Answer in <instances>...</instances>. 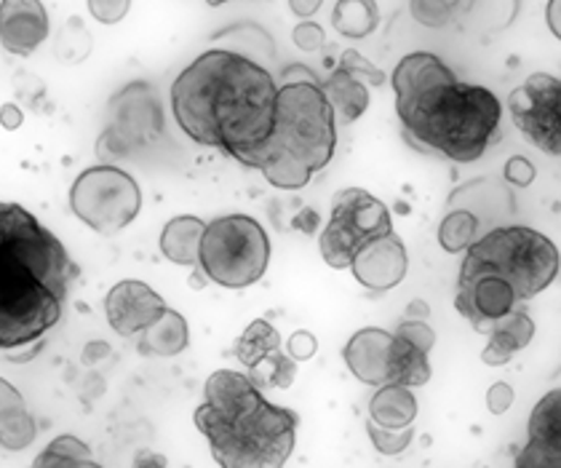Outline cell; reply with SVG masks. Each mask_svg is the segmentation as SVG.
<instances>
[{
  "label": "cell",
  "mask_w": 561,
  "mask_h": 468,
  "mask_svg": "<svg viewBox=\"0 0 561 468\" xmlns=\"http://www.w3.org/2000/svg\"><path fill=\"white\" fill-rule=\"evenodd\" d=\"M276 91L271 72L254 59L209 48L176 76L172 111L193 142L247 163L271 132Z\"/></svg>",
  "instance_id": "6da1fadb"
},
{
  "label": "cell",
  "mask_w": 561,
  "mask_h": 468,
  "mask_svg": "<svg viewBox=\"0 0 561 468\" xmlns=\"http://www.w3.org/2000/svg\"><path fill=\"white\" fill-rule=\"evenodd\" d=\"M396 113L414 150L473 163L500 139V100L490 89L457 81L431 52H414L393 72Z\"/></svg>",
  "instance_id": "7a4b0ae2"
},
{
  "label": "cell",
  "mask_w": 561,
  "mask_h": 468,
  "mask_svg": "<svg viewBox=\"0 0 561 468\" xmlns=\"http://www.w3.org/2000/svg\"><path fill=\"white\" fill-rule=\"evenodd\" d=\"M78 267L33 212L0 201V351L38 343L59 324Z\"/></svg>",
  "instance_id": "3957f363"
},
{
  "label": "cell",
  "mask_w": 561,
  "mask_h": 468,
  "mask_svg": "<svg viewBox=\"0 0 561 468\" xmlns=\"http://www.w3.org/2000/svg\"><path fill=\"white\" fill-rule=\"evenodd\" d=\"M195 425L222 468H278L295 453L297 415L262 397L249 375L219 369L206 380Z\"/></svg>",
  "instance_id": "277c9868"
},
{
  "label": "cell",
  "mask_w": 561,
  "mask_h": 468,
  "mask_svg": "<svg viewBox=\"0 0 561 468\" xmlns=\"http://www.w3.org/2000/svg\"><path fill=\"white\" fill-rule=\"evenodd\" d=\"M337 121L319 81H280L273 126L243 167L260 169L280 191H300L332 161Z\"/></svg>",
  "instance_id": "5b68a950"
},
{
  "label": "cell",
  "mask_w": 561,
  "mask_h": 468,
  "mask_svg": "<svg viewBox=\"0 0 561 468\" xmlns=\"http://www.w3.org/2000/svg\"><path fill=\"white\" fill-rule=\"evenodd\" d=\"M466 258L503 276L522 303L551 287L561 267L557 244L524 225L490 228L466 249Z\"/></svg>",
  "instance_id": "8992f818"
},
{
  "label": "cell",
  "mask_w": 561,
  "mask_h": 468,
  "mask_svg": "<svg viewBox=\"0 0 561 468\" xmlns=\"http://www.w3.org/2000/svg\"><path fill=\"white\" fill-rule=\"evenodd\" d=\"M267 263H271V239L254 217H217L204 228L198 267L219 287H252L265 276Z\"/></svg>",
  "instance_id": "52a82bcc"
},
{
  "label": "cell",
  "mask_w": 561,
  "mask_h": 468,
  "mask_svg": "<svg viewBox=\"0 0 561 468\" xmlns=\"http://www.w3.org/2000/svg\"><path fill=\"white\" fill-rule=\"evenodd\" d=\"M142 206L137 180L118 167H91L72 182L70 209L96 233H118L134 222Z\"/></svg>",
  "instance_id": "ba28073f"
},
{
  "label": "cell",
  "mask_w": 561,
  "mask_h": 468,
  "mask_svg": "<svg viewBox=\"0 0 561 468\" xmlns=\"http://www.w3.org/2000/svg\"><path fill=\"white\" fill-rule=\"evenodd\" d=\"M393 233V220H390L388 206L375 198L364 187H345L334 196L332 220L321 233V254L327 265L351 267L353 254L371 239Z\"/></svg>",
  "instance_id": "9c48e42d"
},
{
  "label": "cell",
  "mask_w": 561,
  "mask_h": 468,
  "mask_svg": "<svg viewBox=\"0 0 561 468\" xmlns=\"http://www.w3.org/2000/svg\"><path fill=\"white\" fill-rule=\"evenodd\" d=\"M511 118L527 142L546 156H561V81L548 72H535L508 96Z\"/></svg>",
  "instance_id": "30bf717a"
},
{
  "label": "cell",
  "mask_w": 561,
  "mask_h": 468,
  "mask_svg": "<svg viewBox=\"0 0 561 468\" xmlns=\"http://www.w3.org/2000/svg\"><path fill=\"white\" fill-rule=\"evenodd\" d=\"M455 306L462 319L471 321L476 332L486 334L495 321L516 311V308H524V303L518 300L516 289L503 276L466 258L460 267V278H457Z\"/></svg>",
  "instance_id": "8fae6325"
},
{
  "label": "cell",
  "mask_w": 561,
  "mask_h": 468,
  "mask_svg": "<svg viewBox=\"0 0 561 468\" xmlns=\"http://www.w3.org/2000/svg\"><path fill=\"white\" fill-rule=\"evenodd\" d=\"M163 132L161 105L148 83H131L110 102V126L102 137L100 150H113V156H126L137 145L150 142Z\"/></svg>",
  "instance_id": "7c38bea8"
},
{
  "label": "cell",
  "mask_w": 561,
  "mask_h": 468,
  "mask_svg": "<svg viewBox=\"0 0 561 468\" xmlns=\"http://www.w3.org/2000/svg\"><path fill=\"white\" fill-rule=\"evenodd\" d=\"M233 354L249 369L254 386L260 388H291L297 378V362L280 351V334L265 319H254L243 330L241 338L236 340Z\"/></svg>",
  "instance_id": "4fadbf2b"
},
{
  "label": "cell",
  "mask_w": 561,
  "mask_h": 468,
  "mask_svg": "<svg viewBox=\"0 0 561 468\" xmlns=\"http://www.w3.org/2000/svg\"><path fill=\"white\" fill-rule=\"evenodd\" d=\"M351 267L362 287L371 292H388L404 282L410 258H407V249L399 236L388 233L380 236V239H371L369 244L358 249L353 254Z\"/></svg>",
  "instance_id": "5bb4252c"
},
{
  "label": "cell",
  "mask_w": 561,
  "mask_h": 468,
  "mask_svg": "<svg viewBox=\"0 0 561 468\" xmlns=\"http://www.w3.org/2000/svg\"><path fill=\"white\" fill-rule=\"evenodd\" d=\"M163 311H167L163 297L158 295V292H152L145 282H137V278H126V282L115 284L105 300L110 327H113L121 338L139 334Z\"/></svg>",
  "instance_id": "9a60e30c"
},
{
  "label": "cell",
  "mask_w": 561,
  "mask_h": 468,
  "mask_svg": "<svg viewBox=\"0 0 561 468\" xmlns=\"http://www.w3.org/2000/svg\"><path fill=\"white\" fill-rule=\"evenodd\" d=\"M48 38V14L41 0H0V44L9 54L30 57Z\"/></svg>",
  "instance_id": "2e32d148"
},
{
  "label": "cell",
  "mask_w": 561,
  "mask_h": 468,
  "mask_svg": "<svg viewBox=\"0 0 561 468\" xmlns=\"http://www.w3.org/2000/svg\"><path fill=\"white\" fill-rule=\"evenodd\" d=\"M561 391L553 388L538 401L529 418V445L516 455V466L559 468L561 466Z\"/></svg>",
  "instance_id": "e0dca14e"
},
{
  "label": "cell",
  "mask_w": 561,
  "mask_h": 468,
  "mask_svg": "<svg viewBox=\"0 0 561 468\" xmlns=\"http://www.w3.org/2000/svg\"><path fill=\"white\" fill-rule=\"evenodd\" d=\"M390 345H393V334L377 327L356 332L343 349V358L353 378H358L367 386H388L390 375Z\"/></svg>",
  "instance_id": "ac0fdd59"
},
{
  "label": "cell",
  "mask_w": 561,
  "mask_h": 468,
  "mask_svg": "<svg viewBox=\"0 0 561 468\" xmlns=\"http://www.w3.org/2000/svg\"><path fill=\"white\" fill-rule=\"evenodd\" d=\"M490 334V343L481 351V362L490 364V367H503L514 358L518 351L527 349L535 338V321L529 319V313L524 308H516L508 316L495 321Z\"/></svg>",
  "instance_id": "d6986e66"
},
{
  "label": "cell",
  "mask_w": 561,
  "mask_h": 468,
  "mask_svg": "<svg viewBox=\"0 0 561 468\" xmlns=\"http://www.w3.org/2000/svg\"><path fill=\"white\" fill-rule=\"evenodd\" d=\"M35 434H38V429H35L22 393L9 380L0 378V445L11 453H20V449L33 445Z\"/></svg>",
  "instance_id": "ffe728a7"
},
{
  "label": "cell",
  "mask_w": 561,
  "mask_h": 468,
  "mask_svg": "<svg viewBox=\"0 0 561 468\" xmlns=\"http://www.w3.org/2000/svg\"><path fill=\"white\" fill-rule=\"evenodd\" d=\"M329 107H332L334 121L347 126L353 121L362 118L369 107V87L358 78H353L351 72H345L343 67L332 72L324 83H321Z\"/></svg>",
  "instance_id": "44dd1931"
},
{
  "label": "cell",
  "mask_w": 561,
  "mask_h": 468,
  "mask_svg": "<svg viewBox=\"0 0 561 468\" xmlns=\"http://www.w3.org/2000/svg\"><path fill=\"white\" fill-rule=\"evenodd\" d=\"M191 343L185 316L167 308L150 327H145L139 338V354L142 356H176Z\"/></svg>",
  "instance_id": "7402d4cb"
},
{
  "label": "cell",
  "mask_w": 561,
  "mask_h": 468,
  "mask_svg": "<svg viewBox=\"0 0 561 468\" xmlns=\"http://www.w3.org/2000/svg\"><path fill=\"white\" fill-rule=\"evenodd\" d=\"M206 222L201 217L180 215L167 222L161 233V252L163 258L172 260L176 265L198 267L201 239H204Z\"/></svg>",
  "instance_id": "603a6c76"
},
{
  "label": "cell",
  "mask_w": 561,
  "mask_h": 468,
  "mask_svg": "<svg viewBox=\"0 0 561 468\" xmlns=\"http://www.w3.org/2000/svg\"><path fill=\"white\" fill-rule=\"evenodd\" d=\"M417 418V399L407 386H380L369 401V421L382 429H407Z\"/></svg>",
  "instance_id": "cb8c5ba5"
},
{
  "label": "cell",
  "mask_w": 561,
  "mask_h": 468,
  "mask_svg": "<svg viewBox=\"0 0 561 468\" xmlns=\"http://www.w3.org/2000/svg\"><path fill=\"white\" fill-rule=\"evenodd\" d=\"M431 380V362L428 351L414 345L404 334L393 332V345H390V375L388 383L396 386H425Z\"/></svg>",
  "instance_id": "d4e9b609"
},
{
  "label": "cell",
  "mask_w": 561,
  "mask_h": 468,
  "mask_svg": "<svg viewBox=\"0 0 561 468\" xmlns=\"http://www.w3.org/2000/svg\"><path fill=\"white\" fill-rule=\"evenodd\" d=\"M332 24L345 38H367L380 24L377 0H337L332 11Z\"/></svg>",
  "instance_id": "484cf974"
},
{
  "label": "cell",
  "mask_w": 561,
  "mask_h": 468,
  "mask_svg": "<svg viewBox=\"0 0 561 468\" xmlns=\"http://www.w3.org/2000/svg\"><path fill=\"white\" fill-rule=\"evenodd\" d=\"M481 233H484V230H481V222L476 220L471 212L449 209V215L444 217L442 228H438V244H442L444 252L460 254L466 252V249L471 247Z\"/></svg>",
  "instance_id": "4316f807"
},
{
  "label": "cell",
  "mask_w": 561,
  "mask_h": 468,
  "mask_svg": "<svg viewBox=\"0 0 561 468\" xmlns=\"http://www.w3.org/2000/svg\"><path fill=\"white\" fill-rule=\"evenodd\" d=\"M35 466H48V468H83V466H96V460L91 458V449L89 445H83L81 440H76V436L65 434V436H57V440L48 445L44 453L35 458Z\"/></svg>",
  "instance_id": "83f0119b"
},
{
  "label": "cell",
  "mask_w": 561,
  "mask_h": 468,
  "mask_svg": "<svg viewBox=\"0 0 561 468\" xmlns=\"http://www.w3.org/2000/svg\"><path fill=\"white\" fill-rule=\"evenodd\" d=\"M89 52H91V35L87 33V27H83L81 20L72 16L57 38V57L65 59V62H81L83 57H89Z\"/></svg>",
  "instance_id": "f1b7e54d"
},
{
  "label": "cell",
  "mask_w": 561,
  "mask_h": 468,
  "mask_svg": "<svg viewBox=\"0 0 561 468\" xmlns=\"http://www.w3.org/2000/svg\"><path fill=\"white\" fill-rule=\"evenodd\" d=\"M367 431H369V440L371 445L380 455H399L404 453L407 447L412 445L414 440V431L412 425H407V429H382V425L377 423H367Z\"/></svg>",
  "instance_id": "f546056e"
},
{
  "label": "cell",
  "mask_w": 561,
  "mask_h": 468,
  "mask_svg": "<svg viewBox=\"0 0 561 468\" xmlns=\"http://www.w3.org/2000/svg\"><path fill=\"white\" fill-rule=\"evenodd\" d=\"M412 16L425 27H444L453 20L457 5L449 0H410Z\"/></svg>",
  "instance_id": "4dcf8cb0"
},
{
  "label": "cell",
  "mask_w": 561,
  "mask_h": 468,
  "mask_svg": "<svg viewBox=\"0 0 561 468\" xmlns=\"http://www.w3.org/2000/svg\"><path fill=\"white\" fill-rule=\"evenodd\" d=\"M337 67H343L345 72H351L353 78L364 81L367 87H382V83H386V72H382L380 67L371 65L369 59H364L356 48H347L343 57H340Z\"/></svg>",
  "instance_id": "1f68e13d"
},
{
  "label": "cell",
  "mask_w": 561,
  "mask_h": 468,
  "mask_svg": "<svg viewBox=\"0 0 561 468\" xmlns=\"http://www.w3.org/2000/svg\"><path fill=\"white\" fill-rule=\"evenodd\" d=\"M396 334H404L407 340H412L414 345H420L423 351H428L436 345V332L431 330V324L425 319H404L396 327Z\"/></svg>",
  "instance_id": "d6a6232c"
},
{
  "label": "cell",
  "mask_w": 561,
  "mask_h": 468,
  "mask_svg": "<svg viewBox=\"0 0 561 468\" xmlns=\"http://www.w3.org/2000/svg\"><path fill=\"white\" fill-rule=\"evenodd\" d=\"M131 0H89V11L96 22L118 24L129 14Z\"/></svg>",
  "instance_id": "836d02e7"
},
{
  "label": "cell",
  "mask_w": 561,
  "mask_h": 468,
  "mask_svg": "<svg viewBox=\"0 0 561 468\" xmlns=\"http://www.w3.org/2000/svg\"><path fill=\"white\" fill-rule=\"evenodd\" d=\"M535 178H538V172H535V167L524 156H514L505 163V180H508L511 185L527 187L533 185Z\"/></svg>",
  "instance_id": "e575fe53"
},
{
  "label": "cell",
  "mask_w": 561,
  "mask_h": 468,
  "mask_svg": "<svg viewBox=\"0 0 561 468\" xmlns=\"http://www.w3.org/2000/svg\"><path fill=\"white\" fill-rule=\"evenodd\" d=\"M291 41L302 48V52H319L324 46V30L316 22H302L297 24L295 33H291Z\"/></svg>",
  "instance_id": "d590c367"
},
{
  "label": "cell",
  "mask_w": 561,
  "mask_h": 468,
  "mask_svg": "<svg viewBox=\"0 0 561 468\" xmlns=\"http://www.w3.org/2000/svg\"><path fill=\"white\" fill-rule=\"evenodd\" d=\"M286 351H289V356L295 358V362H308V358H313L316 351H319V340H316L308 330H300L291 334Z\"/></svg>",
  "instance_id": "8d00e7d4"
},
{
  "label": "cell",
  "mask_w": 561,
  "mask_h": 468,
  "mask_svg": "<svg viewBox=\"0 0 561 468\" xmlns=\"http://www.w3.org/2000/svg\"><path fill=\"white\" fill-rule=\"evenodd\" d=\"M511 404H514V388L508 383H495L486 393V407L492 415H503L505 410H511Z\"/></svg>",
  "instance_id": "74e56055"
},
{
  "label": "cell",
  "mask_w": 561,
  "mask_h": 468,
  "mask_svg": "<svg viewBox=\"0 0 561 468\" xmlns=\"http://www.w3.org/2000/svg\"><path fill=\"white\" fill-rule=\"evenodd\" d=\"M22 121H24V115H22V111L16 105H3V107H0V126H3V129H9V132L20 129Z\"/></svg>",
  "instance_id": "f35d334b"
},
{
  "label": "cell",
  "mask_w": 561,
  "mask_h": 468,
  "mask_svg": "<svg viewBox=\"0 0 561 468\" xmlns=\"http://www.w3.org/2000/svg\"><path fill=\"white\" fill-rule=\"evenodd\" d=\"M321 3H324V0H289L291 11H295L297 16H305V20H308V16H313L316 11L321 9Z\"/></svg>",
  "instance_id": "ab89813d"
},
{
  "label": "cell",
  "mask_w": 561,
  "mask_h": 468,
  "mask_svg": "<svg viewBox=\"0 0 561 468\" xmlns=\"http://www.w3.org/2000/svg\"><path fill=\"white\" fill-rule=\"evenodd\" d=\"M407 319H428V306L420 300H414L410 306V311H407Z\"/></svg>",
  "instance_id": "60d3db41"
},
{
  "label": "cell",
  "mask_w": 561,
  "mask_h": 468,
  "mask_svg": "<svg viewBox=\"0 0 561 468\" xmlns=\"http://www.w3.org/2000/svg\"><path fill=\"white\" fill-rule=\"evenodd\" d=\"M206 3H209V5H222V3H228V0H206Z\"/></svg>",
  "instance_id": "b9f144b4"
},
{
  "label": "cell",
  "mask_w": 561,
  "mask_h": 468,
  "mask_svg": "<svg viewBox=\"0 0 561 468\" xmlns=\"http://www.w3.org/2000/svg\"><path fill=\"white\" fill-rule=\"evenodd\" d=\"M449 3H453V5H460V3H462V0H449Z\"/></svg>",
  "instance_id": "7bdbcfd3"
}]
</instances>
